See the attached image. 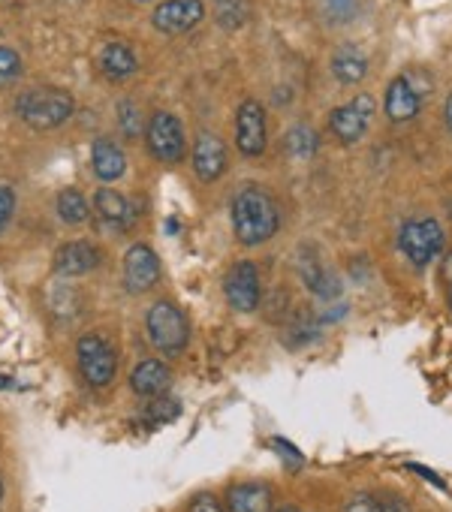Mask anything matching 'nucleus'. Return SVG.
Listing matches in <instances>:
<instances>
[{
  "mask_svg": "<svg viewBox=\"0 0 452 512\" xmlns=\"http://www.w3.org/2000/svg\"><path fill=\"white\" fill-rule=\"evenodd\" d=\"M278 226H281V211L266 187L251 184L233 199V232L242 244L257 247L269 241L278 232Z\"/></svg>",
  "mask_w": 452,
  "mask_h": 512,
  "instance_id": "f257e3e1",
  "label": "nucleus"
},
{
  "mask_svg": "<svg viewBox=\"0 0 452 512\" xmlns=\"http://www.w3.org/2000/svg\"><path fill=\"white\" fill-rule=\"evenodd\" d=\"M16 109L34 130H52L73 115V97L61 88H34L19 97Z\"/></svg>",
  "mask_w": 452,
  "mask_h": 512,
  "instance_id": "f03ea898",
  "label": "nucleus"
},
{
  "mask_svg": "<svg viewBox=\"0 0 452 512\" xmlns=\"http://www.w3.org/2000/svg\"><path fill=\"white\" fill-rule=\"evenodd\" d=\"M145 326H148L151 344H154L160 353H166V356H178V353L187 347V341H190L187 317H184L172 302H157V305H151Z\"/></svg>",
  "mask_w": 452,
  "mask_h": 512,
  "instance_id": "7ed1b4c3",
  "label": "nucleus"
},
{
  "mask_svg": "<svg viewBox=\"0 0 452 512\" xmlns=\"http://www.w3.org/2000/svg\"><path fill=\"white\" fill-rule=\"evenodd\" d=\"M398 244H401V253L416 269H425L434 256L443 250V229L431 217L407 220L401 226V232H398Z\"/></svg>",
  "mask_w": 452,
  "mask_h": 512,
  "instance_id": "20e7f679",
  "label": "nucleus"
},
{
  "mask_svg": "<svg viewBox=\"0 0 452 512\" xmlns=\"http://www.w3.org/2000/svg\"><path fill=\"white\" fill-rule=\"evenodd\" d=\"M76 356H79V371L91 386H109L112 383V377L118 371V356L106 338L82 335L76 344Z\"/></svg>",
  "mask_w": 452,
  "mask_h": 512,
  "instance_id": "39448f33",
  "label": "nucleus"
},
{
  "mask_svg": "<svg viewBox=\"0 0 452 512\" xmlns=\"http://www.w3.org/2000/svg\"><path fill=\"white\" fill-rule=\"evenodd\" d=\"M145 139H148V151L163 163H178L184 157V130L172 112H154Z\"/></svg>",
  "mask_w": 452,
  "mask_h": 512,
  "instance_id": "423d86ee",
  "label": "nucleus"
},
{
  "mask_svg": "<svg viewBox=\"0 0 452 512\" xmlns=\"http://www.w3.org/2000/svg\"><path fill=\"white\" fill-rule=\"evenodd\" d=\"M371 118H374V97L359 94V97H353L347 106H341V109L332 112L329 127H332V133L338 136V142L353 145V142H359V139L368 133Z\"/></svg>",
  "mask_w": 452,
  "mask_h": 512,
  "instance_id": "0eeeda50",
  "label": "nucleus"
},
{
  "mask_svg": "<svg viewBox=\"0 0 452 512\" xmlns=\"http://www.w3.org/2000/svg\"><path fill=\"white\" fill-rule=\"evenodd\" d=\"M223 293H226V302H230L236 311H242V314L257 311L260 296H263L257 266L248 263V260L245 263H236L230 269V275H226V281H223Z\"/></svg>",
  "mask_w": 452,
  "mask_h": 512,
  "instance_id": "6e6552de",
  "label": "nucleus"
},
{
  "mask_svg": "<svg viewBox=\"0 0 452 512\" xmlns=\"http://www.w3.org/2000/svg\"><path fill=\"white\" fill-rule=\"evenodd\" d=\"M236 142L248 157H260L266 151V112L257 100H245L236 115Z\"/></svg>",
  "mask_w": 452,
  "mask_h": 512,
  "instance_id": "1a4fd4ad",
  "label": "nucleus"
},
{
  "mask_svg": "<svg viewBox=\"0 0 452 512\" xmlns=\"http://www.w3.org/2000/svg\"><path fill=\"white\" fill-rule=\"evenodd\" d=\"M124 281L130 293H148L160 281V260L148 244H133L124 256Z\"/></svg>",
  "mask_w": 452,
  "mask_h": 512,
  "instance_id": "9d476101",
  "label": "nucleus"
},
{
  "mask_svg": "<svg viewBox=\"0 0 452 512\" xmlns=\"http://www.w3.org/2000/svg\"><path fill=\"white\" fill-rule=\"evenodd\" d=\"M205 16L202 0H163L154 10V28L163 34H184L196 28Z\"/></svg>",
  "mask_w": 452,
  "mask_h": 512,
  "instance_id": "9b49d317",
  "label": "nucleus"
},
{
  "mask_svg": "<svg viewBox=\"0 0 452 512\" xmlns=\"http://www.w3.org/2000/svg\"><path fill=\"white\" fill-rule=\"evenodd\" d=\"M193 169L202 181H217L226 169V148L214 133H199L193 145Z\"/></svg>",
  "mask_w": 452,
  "mask_h": 512,
  "instance_id": "f8f14e48",
  "label": "nucleus"
},
{
  "mask_svg": "<svg viewBox=\"0 0 452 512\" xmlns=\"http://www.w3.org/2000/svg\"><path fill=\"white\" fill-rule=\"evenodd\" d=\"M97 266H100V250L91 241H70V244L58 247V253H55V269L67 278L85 275Z\"/></svg>",
  "mask_w": 452,
  "mask_h": 512,
  "instance_id": "ddd939ff",
  "label": "nucleus"
},
{
  "mask_svg": "<svg viewBox=\"0 0 452 512\" xmlns=\"http://www.w3.org/2000/svg\"><path fill=\"white\" fill-rule=\"evenodd\" d=\"M296 266H299L302 284H305L314 296H320V299H335V296L341 293V281L335 278V272H329V269L320 263V256L302 253Z\"/></svg>",
  "mask_w": 452,
  "mask_h": 512,
  "instance_id": "4468645a",
  "label": "nucleus"
},
{
  "mask_svg": "<svg viewBox=\"0 0 452 512\" xmlns=\"http://www.w3.org/2000/svg\"><path fill=\"white\" fill-rule=\"evenodd\" d=\"M419 112V91L413 88V82L407 76L392 79V85L386 88V115L395 124L413 121Z\"/></svg>",
  "mask_w": 452,
  "mask_h": 512,
  "instance_id": "2eb2a0df",
  "label": "nucleus"
},
{
  "mask_svg": "<svg viewBox=\"0 0 452 512\" xmlns=\"http://www.w3.org/2000/svg\"><path fill=\"white\" fill-rule=\"evenodd\" d=\"M230 512H272V488L260 482H242L233 485L226 494Z\"/></svg>",
  "mask_w": 452,
  "mask_h": 512,
  "instance_id": "dca6fc26",
  "label": "nucleus"
},
{
  "mask_svg": "<svg viewBox=\"0 0 452 512\" xmlns=\"http://www.w3.org/2000/svg\"><path fill=\"white\" fill-rule=\"evenodd\" d=\"M91 166H94L100 181H115V178L124 175V166H127L124 163V151L112 139L100 136L94 142V148H91Z\"/></svg>",
  "mask_w": 452,
  "mask_h": 512,
  "instance_id": "f3484780",
  "label": "nucleus"
},
{
  "mask_svg": "<svg viewBox=\"0 0 452 512\" xmlns=\"http://www.w3.org/2000/svg\"><path fill=\"white\" fill-rule=\"evenodd\" d=\"M130 386L136 395H160L169 386V371H166V365H160L154 359L139 362L130 374Z\"/></svg>",
  "mask_w": 452,
  "mask_h": 512,
  "instance_id": "a211bd4d",
  "label": "nucleus"
},
{
  "mask_svg": "<svg viewBox=\"0 0 452 512\" xmlns=\"http://www.w3.org/2000/svg\"><path fill=\"white\" fill-rule=\"evenodd\" d=\"M94 208H97V214H100V220L103 223H109V226H127L130 223V205H127V199L118 193V190H112V187H100L97 190V196H94Z\"/></svg>",
  "mask_w": 452,
  "mask_h": 512,
  "instance_id": "6ab92c4d",
  "label": "nucleus"
},
{
  "mask_svg": "<svg viewBox=\"0 0 452 512\" xmlns=\"http://www.w3.org/2000/svg\"><path fill=\"white\" fill-rule=\"evenodd\" d=\"M100 70L109 79H124L130 73H136V55L124 46V43H106L100 52Z\"/></svg>",
  "mask_w": 452,
  "mask_h": 512,
  "instance_id": "aec40b11",
  "label": "nucleus"
},
{
  "mask_svg": "<svg viewBox=\"0 0 452 512\" xmlns=\"http://www.w3.org/2000/svg\"><path fill=\"white\" fill-rule=\"evenodd\" d=\"M332 73H335V79H338V82H344V85H356V82H362V79H365V73H368V61H365V55H362V52H356V49H341V52H335V55H332Z\"/></svg>",
  "mask_w": 452,
  "mask_h": 512,
  "instance_id": "412c9836",
  "label": "nucleus"
},
{
  "mask_svg": "<svg viewBox=\"0 0 452 512\" xmlns=\"http://www.w3.org/2000/svg\"><path fill=\"white\" fill-rule=\"evenodd\" d=\"M317 145H320L317 133H314L311 127H305V124H296V127L287 133V151H290L296 160L314 157V154H317Z\"/></svg>",
  "mask_w": 452,
  "mask_h": 512,
  "instance_id": "4be33fe9",
  "label": "nucleus"
},
{
  "mask_svg": "<svg viewBox=\"0 0 452 512\" xmlns=\"http://www.w3.org/2000/svg\"><path fill=\"white\" fill-rule=\"evenodd\" d=\"M58 214H61V220H67V223H82V220H88V202H85V196H82L79 190H64V193L58 196Z\"/></svg>",
  "mask_w": 452,
  "mask_h": 512,
  "instance_id": "5701e85b",
  "label": "nucleus"
},
{
  "mask_svg": "<svg viewBox=\"0 0 452 512\" xmlns=\"http://www.w3.org/2000/svg\"><path fill=\"white\" fill-rule=\"evenodd\" d=\"M245 19H248L245 0H217V22L223 28H242Z\"/></svg>",
  "mask_w": 452,
  "mask_h": 512,
  "instance_id": "b1692460",
  "label": "nucleus"
},
{
  "mask_svg": "<svg viewBox=\"0 0 452 512\" xmlns=\"http://www.w3.org/2000/svg\"><path fill=\"white\" fill-rule=\"evenodd\" d=\"M118 121H121V130H124V136H139V130H142V118H139V112H136V106L127 100V103H121V112H118Z\"/></svg>",
  "mask_w": 452,
  "mask_h": 512,
  "instance_id": "393cba45",
  "label": "nucleus"
},
{
  "mask_svg": "<svg viewBox=\"0 0 452 512\" xmlns=\"http://www.w3.org/2000/svg\"><path fill=\"white\" fill-rule=\"evenodd\" d=\"M22 73V58L13 49H0V85Z\"/></svg>",
  "mask_w": 452,
  "mask_h": 512,
  "instance_id": "a878e982",
  "label": "nucleus"
},
{
  "mask_svg": "<svg viewBox=\"0 0 452 512\" xmlns=\"http://www.w3.org/2000/svg\"><path fill=\"white\" fill-rule=\"evenodd\" d=\"M175 416H178V404H175L172 398H163V401H157V404L148 410V419L157 422V425H166V422H172Z\"/></svg>",
  "mask_w": 452,
  "mask_h": 512,
  "instance_id": "bb28decb",
  "label": "nucleus"
},
{
  "mask_svg": "<svg viewBox=\"0 0 452 512\" xmlns=\"http://www.w3.org/2000/svg\"><path fill=\"white\" fill-rule=\"evenodd\" d=\"M344 512H380V500H377L374 494L359 491V494H353V497L344 503Z\"/></svg>",
  "mask_w": 452,
  "mask_h": 512,
  "instance_id": "cd10ccee",
  "label": "nucleus"
},
{
  "mask_svg": "<svg viewBox=\"0 0 452 512\" xmlns=\"http://www.w3.org/2000/svg\"><path fill=\"white\" fill-rule=\"evenodd\" d=\"M13 208H16V196H13V190L0 184V229H4V226L10 223Z\"/></svg>",
  "mask_w": 452,
  "mask_h": 512,
  "instance_id": "c85d7f7f",
  "label": "nucleus"
},
{
  "mask_svg": "<svg viewBox=\"0 0 452 512\" xmlns=\"http://www.w3.org/2000/svg\"><path fill=\"white\" fill-rule=\"evenodd\" d=\"M187 512H223V506L217 503L214 494H196V497L190 500V509H187Z\"/></svg>",
  "mask_w": 452,
  "mask_h": 512,
  "instance_id": "c756f323",
  "label": "nucleus"
},
{
  "mask_svg": "<svg viewBox=\"0 0 452 512\" xmlns=\"http://www.w3.org/2000/svg\"><path fill=\"white\" fill-rule=\"evenodd\" d=\"M380 512H413V509H410V503H407L404 497L389 494V497H383V500H380Z\"/></svg>",
  "mask_w": 452,
  "mask_h": 512,
  "instance_id": "7c9ffc66",
  "label": "nucleus"
},
{
  "mask_svg": "<svg viewBox=\"0 0 452 512\" xmlns=\"http://www.w3.org/2000/svg\"><path fill=\"white\" fill-rule=\"evenodd\" d=\"M446 127L452 130V97L446 100Z\"/></svg>",
  "mask_w": 452,
  "mask_h": 512,
  "instance_id": "2f4dec72",
  "label": "nucleus"
},
{
  "mask_svg": "<svg viewBox=\"0 0 452 512\" xmlns=\"http://www.w3.org/2000/svg\"><path fill=\"white\" fill-rule=\"evenodd\" d=\"M0 389H13V380H7V377H0Z\"/></svg>",
  "mask_w": 452,
  "mask_h": 512,
  "instance_id": "473e14b6",
  "label": "nucleus"
},
{
  "mask_svg": "<svg viewBox=\"0 0 452 512\" xmlns=\"http://www.w3.org/2000/svg\"><path fill=\"white\" fill-rule=\"evenodd\" d=\"M278 512H302V509H299V506H281Z\"/></svg>",
  "mask_w": 452,
  "mask_h": 512,
  "instance_id": "72a5a7b5",
  "label": "nucleus"
},
{
  "mask_svg": "<svg viewBox=\"0 0 452 512\" xmlns=\"http://www.w3.org/2000/svg\"><path fill=\"white\" fill-rule=\"evenodd\" d=\"M0 497H4V479H0Z\"/></svg>",
  "mask_w": 452,
  "mask_h": 512,
  "instance_id": "f704fd0d",
  "label": "nucleus"
},
{
  "mask_svg": "<svg viewBox=\"0 0 452 512\" xmlns=\"http://www.w3.org/2000/svg\"><path fill=\"white\" fill-rule=\"evenodd\" d=\"M136 4H145V0H136Z\"/></svg>",
  "mask_w": 452,
  "mask_h": 512,
  "instance_id": "c9c22d12",
  "label": "nucleus"
},
{
  "mask_svg": "<svg viewBox=\"0 0 452 512\" xmlns=\"http://www.w3.org/2000/svg\"><path fill=\"white\" fill-rule=\"evenodd\" d=\"M449 302H452V293H449Z\"/></svg>",
  "mask_w": 452,
  "mask_h": 512,
  "instance_id": "e433bc0d",
  "label": "nucleus"
}]
</instances>
